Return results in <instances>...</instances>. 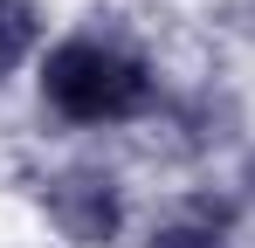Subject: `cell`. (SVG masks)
I'll list each match as a JSON object with an SVG mask.
<instances>
[{
	"label": "cell",
	"instance_id": "obj_1",
	"mask_svg": "<svg viewBox=\"0 0 255 248\" xmlns=\"http://www.w3.org/2000/svg\"><path fill=\"white\" fill-rule=\"evenodd\" d=\"M42 104L62 124H131L159 111V76L125 41L69 35L42 55Z\"/></svg>",
	"mask_w": 255,
	"mask_h": 248
},
{
	"label": "cell",
	"instance_id": "obj_2",
	"mask_svg": "<svg viewBox=\"0 0 255 248\" xmlns=\"http://www.w3.org/2000/svg\"><path fill=\"white\" fill-rule=\"evenodd\" d=\"M48 228L76 248H111L125 235V186L104 172V165H69L42 186Z\"/></svg>",
	"mask_w": 255,
	"mask_h": 248
},
{
	"label": "cell",
	"instance_id": "obj_3",
	"mask_svg": "<svg viewBox=\"0 0 255 248\" xmlns=\"http://www.w3.org/2000/svg\"><path fill=\"white\" fill-rule=\"evenodd\" d=\"M235 200H214V193H200V200H186L172 221H159L152 235H145V248H228L235 242Z\"/></svg>",
	"mask_w": 255,
	"mask_h": 248
},
{
	"label": "cell",
	"instance_id": "obj_4",
	"mask_svg": "<svg viewBox=\"0 0 255 248\" xmlns=\"http://www.w3.org/2000/svg\"><path fill=\"white\" fill-rule=\"evenodd\" d=\"M172 124L186 131L193 152H207V145H221V138H235V104L214 97V90H200V97H186V104L172 111Z\"/></svg>",
	"mask_w": 255,
	"mask_h": 248
},
{
	"label": "cell",
	"instance_id": "obj_5",
	"mask_svg": "<svg viewBox=\"0 0 255 248\" xmlns=\"http://www.w3.org/2000/svg\"><path fill=\"white\" fill-rule=\"evenodd\" d=\"M35 48V7L28 0H0V76H14Z\"/></svg>",
	"mask_w": 255,
	"mask_h": 248
},
{
	"label": "cell",
	"instance_id": "obj_6",
	"mask_svg": "<svg viewBox=\"0 0 255 248\" xmlns=\"http://www.w3.org/2000/svg\"><path fill=\"white\" fill-rule=\"evenodd\" d=\"M242 186H249V193H255V152H249V159H242Z\"/></svg>",
	"mask_w": 255,
	"mask_h": 248
}]
</instances>
